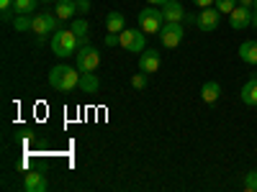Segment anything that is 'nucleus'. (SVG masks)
<instances>
[{
  "mask_svg": "<svg viewBox=\"0 0 257 192\" xmlns=\"http://www.w3.org/2000/svg\"><path fill=\"white\" fill-rule=\"evenodd\" d=\"M57 16L54 13H36L34 16V24H31V31L39 36V38H44L47 34H54L59 26H57Z\"/></svg>",
  "mask_w": 257,
  "mask_h": 192,
  "instance_id": "0eeeda50",
  "label": "nucleus"
},
{
  "mask_svg": "<svg viewBox=\"0 0 257 192\" xmlns=\"http://www.w3.org/2000/svg\"><path fill=\"white\" fill-rule=\"evenodd\" d=\"M183 36H185V28L180 20H165V26L160 28V41L165 49H178Z\"/></svg>",
  "mask_w": 257,
  "mask_h": 192,
  "instance_id": "7ed1b4c3",
  "label": "nucleus"
},
{
  "mask_svg": "<svg viewBox=\"0 0 257 192\" xmlns=\"http://www.w3.org/2000/svg\"><path fill=\"white\" fill-rule=\"evenodd\" d=\"M213 6H216V10L221 16H229L234 8H237V0H213Z\"/></svg>",
  "mask_w": 257,
  "mask_h": 192,
  "instance_id": "5701e85b",
  "label": "nucleus"
},
{
  "mask_svg": "<svg viewBox=\"0 0 257 192\" xmlns=\"http://www.w3.org/2000/svg\"><path fill=\"white\" fill-rule=\"evenodd\" d=\"M132 84H134V90H144L147 88V72H137L132 77Z\"/></svg>",
  "mask_w": 257,
  "mask_h": 192,
  "instance_id": "b1692460",
  "label": "nucleus"
},
{
  "mask_svg": "<svg viewBox=\"0 0 257 192\" xmlns=\"http://www.w3.org/2000/svg\"><path fill=\"white\" fill-rule=\"evenodd\" d=\"M80 77L82 72H77V67H67V64H57L54 70H49V84L59 92H72L75 88H80Z\"/></svg>",
  "mask_w": 257,
  "mask_h": 192,
  "instance_id": "f257e3e1",
  "label": "nucleus"
},
{
  "mask_svg": "<svg viewBox=\"0 0 257 192\" xmlns=\"http://www.w3.org/2000/svg\"><path fill=\"white\" fill-rule=\"evenodd\" d=\"M237 54H239V59H242L244 64H249V67H257V41H244Z\"/></svg>",
  "mask_w": 257,
  "mask_h": 192,
  "instance_id": "ddd939ff",
  "label": "nucleus"
},
{
  "mask_svg": "<svg viewBox=\"0 0 257 192\" xmlns=\"http://www.w3.org/2000/svg\"><path fill=\"white\" fill-rule=\"evenodd\" d=\"M39 3H57V0H39Z\"/></svg>",
  "mask_w": 257,
  "mask_h": 192,
  "instance_id": "2f4dec72",
  "label": "nucleus"
},
{
  "mask_svg": "<svg viewBox=\"0 0 257 192\" xmlns=\"http://www.w3.org/2000/svg\"><path fill=\"white\" fill-rule=\"evenodd\" d=\"M31 24H34V16H16L13 18V28L16 31H29Z\"/></svg>",
  "mask_w": 257,
  "mask_h": 192,
  "instance_id": "4be33fe9",
  "label": "nucleus"
},
{
  "mask_svg": "<svg viewBox=\"0 0 257 192\" xmlns=\"http://www.w3.org/2000/svg\"><path fill=\"white\" fill-rule=\"evenodd\" d=\"M118 44H121L118 34H108V36H105V46H118Z\"/></svg>",
  "mask_w": 257,
  "mask_h": 192,
  "instance_id": "a878e982",
  "label": "nucleus"
},
{
  "mask_svg": "<svg viewBox=\"0 0 257 192\" xmlns=\"http://www.w3.org/2000/svg\"><path fill=\"white\" fill-rule=\"evenodd\" d=\"M196 24H198V28L201 31H206V34H211V31H216L219 28V24H221V13L216 10V8H201V13H198V18H196Z\"/></svg>",
  "mask_w": 257,
  "mask_h": 192,
  "instance_id": "6e6552de",
  "label": "nucleus"
},
{
  "mask_svg": "<svg viewBox=\"0 0 257 192\" xmlns=\"http://www.w3.org/2000/svg\"><path fill=\"white\" fill-rule=\"evenodd\" d=\"M90 8H93V6H90V0H77V13H80V16L90 13Z\"/></svg>",
  "mask_w": 257,
  "mask_h": 192,
  "instance_id": "393cba45",
  "label": "nucleus"
},
{
  "mask_svg": "<svg viewBox=\"0 0 257 192\" xmlns=\"http://www.w3.org/2000/svg\"><path fill=\"white\" fill-rule=\"evenodd\" d=\"M242 102L244 105H257V77H249L244 84H242Z\"/></svg>",
  "mask_w": 257,
  "mask_h": 192,
  "instance_id": "4468645a",
  "label": "nucleus"
},
{
  "mask_svg": "<svg viewBox=\"0 0 257 192\" xmlns=\"http://www.w3.org/2000/svg\"><path fill=\"white\" fill-rule=\"evenodd\" d=\"M252 10H257V0H254V3H252Z\"/></svg>",
  "mask_w": 257,
  "mask_h": 192,
  "instance_id": "473e14b6",
  "label": "nucleus"
},
{
  "mask_svg": "<svg viewBox=\"0 0 257 192\" xmlns=\"http://www.w3.org/2000/svg\"><path fill=\"white\" fill-rule=\"evenodd\" d=\"M77 16V0H57V18L67 20Z\"/></svg>",
  "mask_w": 257,
  "mask_h": 192,
  "instance_id": "dca6fc26",
  "label": "nucleus"
},
{
  "mask_svg": "<svg viewBox=\"0 0 257 192\" xmlns=\"http://www.w3.org/2000/svg\"><path fill=\"white\" fill-rule=\"evenodd\" d=\"M219 98H221V84H219V82L208 80V82L201 84V100H203V102L211 105V102H216Z\"/></svg>",
  "mask_w": 257,
  "mask_h": 192,
  "instance_id": "f8f14e48",
  "label": "nucleus"
},
{
  "mask_svg": "<svg viewBox=\"0 0 257 192\" xmlns=\"http://www.w3.org/2000/svg\"><path fill=\"white\" fill-rule=\"evenodd\" d=\"M49 182L44 177V172H26L24 177V190L26 192H47Z\"/></svg>",
  "mask_w": 257,
  "mask_h": 192,
  "instance_id": "9b49d317",
  "label": "nucleus"
},
{
  "mask_svg": "<svg viewBox=\"0 0 257 192\" xmlns=\"http://www.w3.org/2000/svg\"><path fill=\"white\" fill-rule=\"evenodd\" d=\"M242 190H244V192H257V169H252V172L244 174V180H242Z\"/></svg>",
  "mask_w": 257,
  "mask_h": 192,
  "instance_id": "412c9836",
  "label": "nucleus"
},
{
  "mask_svg": "<svg viewBox=\"0 0 257 192\" xmlns=\"http://www.w3.org/2000/svg\"><path fill=\"white\" fill-rule=\"evenodd\" d=\"M162 26H165L162 8H142L139 10V28L144 34H160Z\"/></svg>",
  "mask_w": 257,
  "mask_h": 192,
  "instance_id": "39448f33",
  "label": "nucleus"
},
{
  "mask_svg": "<svg viewBox=\"0 0 257 192\" xmlns=\"http://www.w3.org/2000/svg\"><path fill=\"white\" fill-rule=\"evenodd\" d=\"M229 26H231L234 31L249 28V26H252V8H242V6H237V8L229 13Z\"/></svg>",
  "mask_w": 257,
  "mask_h": 192,
  "instance_id": "1a4fd4ad",
  "label": "nucleus"
},
{
  "mask_svg": "<svg viewBox=\"0 0 257 192\" xmlns=\"http://www.w3.org/2000/svg\"><path fill=\"white\" fill-rule=\"evenodd\" d=\"M252 3L254 0H237V6H242V8H252Z\"/></svg>",
  "mask_w": 257,
  "mask_h": 192,
  "instance_id": "c85d7f7f",
  "label": "nucleus"
},
{
  "mask_svg": "<svg viewBox=\"0 0 257 192\" xmlns=\"http://www.w3.org/2000/svg\"><path fill=\"white\" fill-rule=\"evenodd\" d=\"M105 28H108V34H121L126 28V18L118 10H111L108 16H105Z\"/></svg>",
  "mask_w": 257,
  "mask_h": 192,
  "instance_id": "f3484780",
  "label": "nucleus"
},
{
  "mask_svg": "<svg viewBox=\"0 0 257 192\" xmlns=\"http://www.w3.org/2000/svg\"><path fill=\"white\" fill-rule=\"evenodd\" d=\"M147 3H149V6H160V8H162L165 3H170V0H147Z\"/></svg>",
  "mask_w": 257,
  "mask_h": 192,
  "instance_id": "c756f323",
  "label": "nucleus"
},
{
  "mask_svg": "<svg viewBox=\"0 0 257 192\" xmlns=\"http://www.w3.org/2000/svg\"><path fill=\"white\" fill-rule=\"evenodd\" d=\"M13 3H16V0H0V10H3V16H6V13H11Z\"/></svg>",
  "mask_w": 257,
  "mask_h": 192,
  "instance_id": "bb28decb",
  "label": "nucleus"
},
{
  "mask_svg": "<svg viewBox=\"0 0 257 192\" xmlns=\"http://www.w3.org/2000/svg\"><path fill=\"white\" fill-rule=\"evenodd\" d=\"M160 64H162V59H160V54H157L155 49H144V52L139 54V70L147 72V74L157 72V70H160Z\"/></svg>",
  "mask_w": 257,
  "mask_h": 192,
  "instance_id": "9d476101",
  "label": "nucleus"
},
{
  "mask_svg": "<svg viewBox=\"0 0 257 192\" xmlns=\"http://www.w3.org/2000/svg\"><path fill=\"white\" fill-rule=\"evenodd\" d=\"M252 28L257 31V10H252Z\"/></svg>",
  "mask_w": 257,
  "mask_h": 192,
  "instance_id": "7c9ffc66",
  "label": "nucleus"
},
{
  "mask_svg": "<svg viewBox=\"0 0 257 192\" xmlns=\"http://www.w3.org/2000/svg\"><path fill=\"white\" fill-rule=\"evenodd\" d=\"M75 34H77V38L82 41V44H85V38H88V34H90V26H88V20H85V18H77L75 20V24L70 26Z\"/></svg>",
  "mask_w": 257,
  "mask_h": 192,
  "instance_id": "aec40b11",
  "label": "nucleus"
},
{
  "mask_svg": "<svg viewBox=\"0 0 257 192\" xmlns=\"http://www.w3.org/2000/svg\"><path fill=\"white\" fill-rule=\"evenodd\" d=\"M82 44V41L77 38V34L72 28H57L54 36H52V52L62 59H67L77 52V46Z\"/></svg>",
  "mask_w": 257,
  "mask_h": 192,
  "instance_id": "f03ea898",
  "label": "nucleus"
},
{
  "mask_svg": "<svg viewBox=\"0 0 257 192\" xmlns=\"http://www.w3.org/2000/svg\"><path fill=\"white\" fill-rule=\"evenodd\" d=\"M118 38H121L118 46L126 49V52H132V54H142L147 49V34L139 31V28H123L118 34Z\"/></svg>",
  "mask_w": 257,
  "mask_h": 192,
  "instance_id": "20e7f679",
  "label": "nucleus"
},
{
  "mask_svg": "<svg viewBox=\"0 0 257 192\" xmlns=\"http://www.w3.org/2000/svg\"><path fill=\"white\" fill-rule=\"evenodd\" d=\"M162 16H165V20H183L185 18V8L178 3V0H170V3L162 6Z\"/></svg>",
  "mask_w": 257,
  "mask_h": 192,
  "instance_id": "2eb2a0df",
  "label": "nucleus"
},
{
  "mask_svg": "<svg viewBox=\"0 0 257 192\" xmlns=\"http://www.w3.org/2000/svg\"><path fill=\"white\" fill-rule=\"evenodd\" d=\"M98 88H100V80L95 77V72H82V77H80V90L95 92Z\"/></svg>",
  "mask_w": 257,
  "mask_h": 192,
  "instance_id": "a211bd4d",
  "label": "nucleus"
},
{
  "mask_svg": "<svg viewBox=\"0 0 257 192\" xmlns=\"http://www.w3.org/2000/svg\"><path fill=\"white\" fill-rule=\"evenodd\" d=\"M196 8H208V6H213V0H190Z\"/></svg>",
  "mask_w": 257,
  "mask_h": 192,
  "instance_id": "cd10ccee",
  "label": "nucleus"
},
{
  "mask_svg": "<svg viewBox=\"0 0 257 192\" xmlns=\"http://www.w3.org/2000/svg\"><path fill=\"white\" fill-rule=\"evenodd\" d=\"M100 67V52L90 44H82V49H77V70L80 72H95Z\"/></svg>",
  "mask_w": 257,
  "mask_h": 192,
  "instance_id": "423d86ee",
  "label": "nucleus"
},
{
  "mask_svg": "<svg viewBox=\"0 0 257 192\" xmlns=\"http://www.w3.org/2000/svg\"><path fill=\"white\" fill-rule=\"evenodd\" d=\"M36 3H39V0H16V3H13L16 16H31L36 10Z\"/></svg>",
  "mask_w": 257,
  "mask_h": 192,
  "instance_id": "6ab92c4d",
  "label": "nucleus"
}]
</instances>
